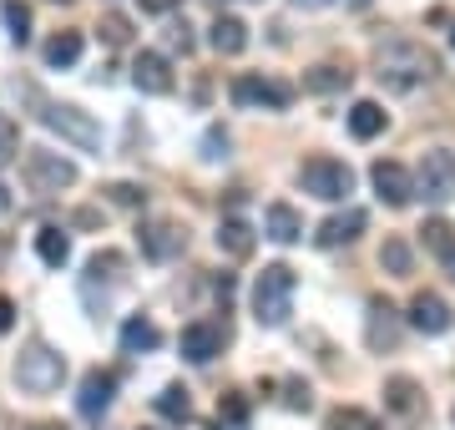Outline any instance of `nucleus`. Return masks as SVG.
<instances>
[{
  "mask_svg": "<svg viewBox=\"0 0 455 430\" xmlns=\"http://www.w3.org/2000/svg\"><path fill=\"white\" fill-rule=\"evenodd\" d=\"M36 430H61V426H36Z\"/></svg>",
  "mask_w": 455,
  "mask_h": 430,
  "instance_id": "nucleus-44",
  "label": "nucleus"
},
{
  "mask_svg": "<svg viewBox=\"0 0 455 430\" xmlns=\"http://www.w3.org/2000/svg\"><path fill=\"white\" fill-rule=\"evenodd\" d=\"M82 61V31H56L46 41V67L66 71V67H76Z\"/></svg>",
  "mask_w": 455,
  "mask_h": 430,
  "instance_id": "nucleus-23",
  "label": "nucleus"
},
{
  "mask_svg": "<svg viewBox=\"0 0 455 430\" xmlns=\"http://www.w3.org/2000/svg\"><path fill=\"white\" fill-rule=\"evenodd\" d=\"M364 228H370V213H364V208H344V213H334V218L319 223L314 243H319V249H344V243H355Z\"/></svg>",
  "mask_w": 455,
  "mask_h": 430,
  "instance_id": "nucleus-12",
  "label": "nucleus"
},
{
  "mask_svg": "<svg viewBox=\"0 0 455 430\" xmlns=\"http://www.w3.org/2000/svg\"><path fill=\"white\" fill-rule=\"evenodd\" d=\"M97 31H101V41H107V46H127V41H132V20L122 16V11H107Z\"/></svg>",
  "mask_w": 455,
  "mask_h": 430,
  "instance_id": "nucleus-31",
  "label": "nucleus"
},
{
  "mask_svg": "<svg viewBox=\"0 0 455 430\" xmlns=\"http://www.w3.org/2000/svg\"><path fill=\"white\" fill-rule=\"evenodd\" d=\"M344 86H349V71H339V67L304 71V92H344Z\"/></svg>",
  "mask_w": 455,
  "mask_h": 430,
  "instance_id": "nucleus-26",
  "label": "nucleus"
},
{
  "mask_svg": "<svg viewBox=\"0 0 455 430\" xmlns=\"http://www.w3.org/2000/svg\"><path fill=\"white\" fill-rule=\"evenodd\" d=\"M415 193H420L425 203L455 198V152H445V147L425 152L420 167H415Z\"/></svg>",
  "mask_w": 455,
  "mask_h": 430,
  "instance_id": "nucleus-7",
  "label": "nucleus"
},
{
  "mask_svg": "<svg viewBox=\"0 0 455 430\" xmlns=\"http://www.w3.org/2000/svg\"><path fill=\"white\" fill-rule=\"evenodd\" d=\"M445 274H451V279H455V249L445 253Z\"/></svg>",
  "mask_w": 455,
  "mask_h": 430,
  "instance_id": "nucleus-42",
  "label": "nucleus"
},
{
  "mask_svg": "<svg viewBox=\"0 0 455 430\" xmlns=\"http://www.w3.org/2000/svg\"><path fill=\"white\" fill-rule=\"evenodd\" d=\"M0 16H5V31H11V41H16V46H26V41H31V11H26L20 0H5V11H0Z\"/></svg>",
  "mask_w": 455,
  "mask_h": 430,
  "instance_id": "nucleus-28",
  "label": "nucleus"
},
{
  "mask_svg": "<svg viewBox=\"0 0 455 430\" xmlns=\"http://www.w3.org/2000/svg\"><path fill=\"white\" fill-rule=\"evenodd\" d=\"M410 330H420V334H430V339H435V334H445L455 324V315H451V304H445V299L440 294H430V289H420V294L410 299Z\"/></svg>",
  "mask_w": 455,
  "mask_h": 430,
  "instance_id": "nucleus-10",
  "label": "nucleus"
},
{
  "mask_svg": "<svg viewBox=\"0 0 455 430\" xmlns=\"http://www.w3.org/2000/svg\"><path fill=\"white\" fill-rule=\"evenodd\" d=\"M132 86L147 92V97H167V92H172V67H167L163 51H137V61H132Z\"/></svg>",
  "mask_w": 455,
  "mask_h": 430,
  "instance_id": "nucleus-11",
  "label": "nucleus"
},
{
  "mask_svg": "<svg viewBox=\"0 0 455 430\" xmlns=\"http://www.w3.org/2000/svg\"><path fill=\"white\" fill-rule=\"evenodd\" d=\"M137 243H142V253L152 259V264H172V259L188 249V228L172 223V218H152V223H142Z\"/></svg>",
  "mask_w": 455,
  "mask_h": 430,
  "instance_id": "nucleus-8",
  "label": "nucleus"
},
{
  "mask_svg": "<svg viewBox=\"0 0 455 430\" xmlns=\"http://www.w3.org/2000/svg\"><path fill=\"white\" fill-rule=\"evenodd\" d=\"M379 264L390 268L395 279H405V274H410V243H405V238H385V249H379Z\"/></svg>",
  "mask_w": 455,
  "mask_h": 430,
  "instance_id": "nucleus-29",
  "label": "nucleus"
},
{
  "mask_svg": "<svg viewBox=\"0 0 455 430\" xmlns=\"http://www.w3.org/2000/svg\"><path fill=\"white\" fill-rule=\"evenodd\" d=\"M283 405H289V410H309V405H314V400H309V385L289 380V385H283Z\"/></svg>",
  "mask_w": 455,
  "mask_h": 430,
  "instance_id": "nucleus-35",
  "label": "nucleus"
},
{
  "mask_svg": "<svg viewBox=\"0 0 455 430\" xmlns=\"http://www.w3.org/2000/svg\"><path fill=\"white\" fill-rule=\"evenodd\" d=\"M299 182H304V193H314V198H324V203H344L355 193V172L339 157H309V163L299 167Z\"/></svg>",
  "mask_w": 455,
  "mask_h": 430,
  "instance_id": "nucleus-6",
  "label": "nucleus"
},
{
  "mask_svg": "<svg viewBox=\"0 0 455 430\" xmlns=\"http://www.w3.org/2000/svg\"><path fill=\"white\" fill-rule=\"evenodd\" d=\"M61 380H66V354L61 349L31 339V345L16 354V385L26 390V395H51V390H61Z\"/></svg>",
  "mask_w": 455,
  "mask_h": 430,
  "instance_id": "nucleus-4",
  "label": "nucleus"
},
{
  "mask_svg": "<svg viewBox=\"0 0 455 430\" xmlns=\"http://www.w3.org/2000/svg\"><path fill=\"white\" fill-rule=\"evenodd\" d=\"M451 46H455V31H451Z\"/></svg>",
  "mask_w": 455,
  "mask_h": 430,
  "instance_id": "nucleus-45",
  "label": "nucleus"
},
{
  "mask_svg": "<svg viewBox=\"0 0 455 430\" xmlns=\"http://www.w3.org/2000/svg\"><path fill=\"white\" fill-rule=\"evenodd\" d=\"M11 213V193H5V182H0V218Z\"/></svg>",
  "mask_w": 455,
  "mask_h": 430,
  "instance_id": "nucleus-41",
  "label": "nucleus"
},
{
  "mask_svg": "<svg viewBox=\"0 0 455 430\" xmlns=\"http://www.w3.org/2000/svg\"><path fill=\"white\" fill-rule=\"evenodd\" d=\"M203 157H228V132H208V152Z\"/></svg>",
  "mask_w": 455,
  "mask_h": 430,
  "instance_id": "nucleus-38",
  "label": "nucleus"
},
{
  "mask_svg": "<svg viewBox=\"0 0 455 430\" xmlns=\"http://www.w3.org/2000/svg\"><path fill=\"white\" fill-rule=\"evenodd\" d=\"M253 243H259V238H253V228H248L243 218H223V223H218V249H223L228 259H248Z\"/></svg>",
  "mask_w": 455,
  "mask_h": 430,
  "instance_id": "nucleus-20",
  "label": "nucleus"
},
{
  "mask_svg": "<svg viewBox=\"0 0 455 430\" xmlns=\"http://www.w3.org/2000/svg\"><path fill=\"white\" fill-rule=\"evenodd\" d=\"M299 11H324V5H334V0H293Z\"/></svg>",
  "mask_w": 455,
  "mask_h": 430,
  "instance_id": "nucleus-40",
  "label": "nucleus"
},
{
  "mask_svg": "<svg viewBox=\"0 0 455 430\" xmlns=\"http://www.w3.org/2000/svg\"><path fill=\"white\" fill-rule=\"evenodd\" d=\"M163 345V330H157V324H152V319H127V324H122V349H127V354H152V349Z\"/></svg>",
  "mask_w": 455,
  "mask_h": 430,
  "instance_id": "nucleus-21",
  "label": "nucleus"
},
{
  "mask_svg": "<svg viewBox=\"0 0 455 430\" xmlns=\"http://www.w3.org/2000/svg\"><path fill=\"white\" fill-rule=\"evenodd\" d=\"M364 339H370V349H395L400 345V319H395V309L385 304V299H370V330H364Z\"/></svg>",
  "mask_w": 455,
  "mask_h": 430,
  "instance_id": "nucleus-16",
  "label": "nucleus"
},
{
  "mask_svg": "<svg viewBox=\"0 0 455 430\" xmlns=\"http://www.w3.org/2000/svg\"><path fill=\"white\" fill-rule=\"evenodd\" d=\"M208 46L218 51V56H238V51L248 46V26L238 16H218L208 26Z\"/></svg>",
  "mask_w": 455,
  "mask_h": 430,
  "instance_id": "nucleus-18",
  "label": "nucleus"
},
{
  "mask_svg": "<svg viewBox=\"0 0 455 430\" xmlns=\"http://www.w3.org/2000/svg\"><path fill=\"white\" fill-rule=\"evenodd\" d=\"M349 5H355V11H364V5H374V0H349Z\"/></svg>",
  "mask_w": 455,
  "mask_h": 430,
  "instance_id": "nucleus-43",
  "label": "nucleus"
},
{
  "mask_svg": "<svg viewBox=\"0 0 455 430\" xmlns=\"http://www.w3.org/2000/svg\"><path fill=\"white\" fill-rule=\"evenodd\" d=\"M218 410H223L228 420H233V426H243V420H248V405H243V400H238V395H228L223 405H218Z\"/></svg>",
  "mask_w": 455,
  "mask_h": 430,
  "instance_id": "nucleus-36",
  "label": "nucleus"
},
{
  "mask_svg": "<svg viewBox=\"0 0 455 430\" xmlns=\"http://www.w3.org/2000/svg\"><path fill=\"white\" fill-rule=\"evenodd\" d=\"M20 157V122L0 112V167H11Z\"/></svg>",
  "mask_w": 455,
  "mask_h": 430,
  "instance_id": "nucleus-30",
  "label": "nucleus"
},
{
  "mask_svg": "<svg viewBox=\"0 0 455 430\" xmlns=\"http://www.w3.org/2000/svg\"><path fill=\"white\" fill-rule=\"evenodd\" d=\"M182 360H193V364H208L212 354H223V330L218 324H208V319H197V324H188L182 330Z\"/></svg>",
  "mask_w": 455,
  "mask_h": 430,
  "instance_id": "nucleus-15",
  "label": "nucleus"
},
{
  "mask_svg": "<svg viewBox=\"0 0 455 430\" xmlns=\"http://www.w3.org/2000/svg\"><path fill=\"white\" fill-rule=\"evenodd\" d=\"M157 415L172 420V426H188V420H193V400H188V390H182V385H167L163 395H157Z\"/></svg>",
  "mask_w": 455,
  "mask_h": 430,
  "instance_id": "nucleus-25",
  "label": "nucleus"
},
{
  "mask_svg": "<svg viewBox=\"0 0 455 430\" xmlns=\"http://www.w3.org/2000/svg\"><path fill=\"white\" fill-rule=\"evenodd\" d=\"M20 178L31 187L36 198H56L61 187H76V163L61 157V152H46V147H20Z\"/></svg>",
  "mask_w": 455,
  "mask_h": 430,
  "instance_id": "nucleus-5",
  "label": "nucleus"
},
{
  "mask_svg": "<svg viewBox=\"0 0 455 430\" xmlns=\"http://www.w3.org/2000/svg\"><path fill=\"white\" fill-rule=\"evenodd\" d=\"M440 56L420 41H385L374 46V76L390 86V92H415V86L435 82Z\"/></svg>",
  "mask_w": 455,
  "mask_h": 430,
  "instance_id": "nucleus-1",
  "label": "nucleus"
},
{
  "mask_svg": "<svg viewBox=\"0 0 455 430\" xmlns=\"http://www.w3.org/2000/svg\"><path fill=\"white\" fill-rule=\"evenodd\" d=\"M11 330H16V304L0 294V334H11Z\"/></svg>",
  "mask_w": 455,
  "mask_h": 430,
  "instance_id": "nucleus-37",
  "label": "nucleus"
},
{
  "mask_svg": "<svg viewBox=\"0 0 455 430\" xmlns=\"http://www.w3.org/2000/svg\"><path fill=\"white\" fill-rule=\"evenodd\" d=\"M451 223H445V218H425V228H420V238H425V249L430 253H440V259H445V253L455 249V238H451Z\"/></svg>",
  "mask_w": 455,
  "mask_h": 430,
  "instance_id": "nucleus-27",
  "label": "nucleus"
},
{
  "mask_svg": "<svg viewBox=\"0 0 455 430\" xmlns=\"http://www.w3.org/2000/svg\"><path fill=\"white\" fill-rule=\"evenodd\" d=\"M167 46L188 56V51H193V26H188V20H172V26H167Z\"/></svg>",
  "mask_w": 455,
  "mask_h": 430,
  "instance_id": "nucleus-34",
  "label": "nucleus"
},
{
  "mask_svg": "<svg viewBox=\"0 0 455 430\" xmlns=\"http://www.w3.org/2000/svg\"><path fill=\"white\" fill-rule=\"evenodd\" d=\"M385 400H390V410L415 415L420 410V385L410 380V375H395V380H385Z\"/></svg>",
  "mask_w": 455,
  "mask_h": 430,
  "instance_id": "nucleus-24",
  "label": "nucleus"
},
{
  "mask_svg": "<svg viewBox=\"0 0 455 430\" xmlns=\"http://www.w3.org/2000/svg\"><path fill=\"white\" fill-rule=\"evenodd\" d=\"M293 289H299V279H293L289 264H268L259 279H253V319H259L263 330L289 324V315H293Z\"/></svg>",
  "mask_w": 455,
  "mask_h": 430,
  "instance_id": "nucleus-3",
  "label": "nucleus"
},
{
  "mask_svg": "<svg viewBox=\"0 0 455 430\" xmlns=\"http://www.w3.org/2000/svg\"><path fill=\"white\" fill-rule=\"evenodd\" d=\"M329 430H379V420L364 410H355V405H344V410L329 415Z\"/></svg>",
  "mask_w": 455,
  "mask_h": 430,
  "instance_id": "nucleus-32",
  "label": "nucleus"
},
{
  "mask_svg": "<svg viewBox=\"0 0 455 430\" xmlns=\"http://www.w3.org/2000/svg\"><path fill=\"white\" fill-rule=\"evenodd\" d=\"M385 122H390V116H385L379 101H355V107H349V132H355L359 142L379 137V132H385Z\"/></svg>",
  "mask_w": 455,
  "mask_h": 430,
  "instance_id": "nucleus-22",
  "label": "nucleus"
},
{
  "mask_svg": "<svg viewBox=\"0 0 455 430\" xmlns=\"http://www.w3.org/2000/svg\"><path fill=\"white\" fill-rule=\"evenodd\" d=\"M172 5H182V0H142V11H152V16H167Z\"/></svg>",
  "mask_w": 455,
  "mask_h": 430,
  "instance_id": "nucleus-39",
  "label": "nucleus"
},
{
  "mask_svg": "<svg viewBox=\"0 0 455 430\" xmlns=\"http://www.w3.org/2000/svg\"><path fill=\"white\" fill-rule=\"evenodd\" d=\"M107 198L122 203V208H142V203H147V187H137V182H112V187H107Z\"/></svg>",
  "mask_w": 455,
  "mask_h": 430,
  "instance_id": "nucleus-33",
  "label": "nucleus"
},
{
  "mask_svg": "<svg viewBox=\"0 0 455 430\" xmlns=\"http://www.w3.org/2000/svg\"><path fill=\"white\" fill-rule=\"evenodd\" d=\"M36 253H41V264L46 268H66L71 264V238H66V228L46 223V228L36 233Z\"/></svg>",
  "mask_w": 455,
  "mask_h": 430,
  "instance_id": "nucleus-19",
  "label": "nucleus"
},
{
  "mask_svg": "<svg viewBox=\"0 0 455 430\" xmlns=\"http://www.w3.org/2000/svg\"><path fill=\"white\" fill-rule=\"evenodd\" d=\"M116 400V375L112 370H92L82 380V395H76V410H82V420H101V415L112 410Z\"/></svg>",
  "mask_w": 455,
  "mask_h": 430,
  "instance_id": "nucleus-13",
  "label": "nucleus"
},
{
  "mask_svg": "<svg viewBox=\"0 0 455 430\" xmlns=\"http://www.w3.org/2000/svg\"><path fill=\"white\" fill-rule=\"evenodd\" d=\"M263 233H268L274 243H299V238H304V218H299V208H289V203H268Z\"/></svg>",
  "mask_w": 455,
  "mask_h": 430,
  "instance_id": "nucleus-17",
  "label": "nucleus"
},
{
  "mask_svg": "<svg viewBox=\"0 0 455 430\" xmlns=\"http://www.w3.org/2000/svg\"><path fill=\"white\" fill-rule=\"evenodd\" d=\"M370 182H374V193H379V203H390V208H405L415 198V178L400 163H374Z\"/></svg>",
  "mask_w": 455,
  "mask_h": 430,
  "instance_id": "nucleus-14",
  "label": "nucleus"
},
{
  "mask_svg": "<svg viewBox=\"0 0 455 430\" xmlns=\"http://www.w3.org/2000/svg\"><path fill=\"white\" fill-rule=\"evenodd\" d=\"M233 101L238 107H268V112H283L293 101L289 82H274V76H238L233 82Z\"/></svg>",
  "mask_w": 455,
  "mask_h": 430,
  "instance_id": "nucleus-9",
  "label": "nucleus"
},
{
  "mask_svg": "<svg viewBox=\"0 0 455 430\" xmlns=\"http://www.w3.org/2000/svg\"><path fill=\"white\" fill-rule=\"evenodd\" d=\"M16 92L36 107V116L46 122L51 132L61 137V142H71V147H82V152H101V127H97V116L82 112V107H71V101H51L41 97L31 82H16Z\"/></svg>",
  "mask_w": 455,
  "mask_h": 430,
  "instance_id": "nucleus-2",
  "label": "nucleus"
}]
</instances>
